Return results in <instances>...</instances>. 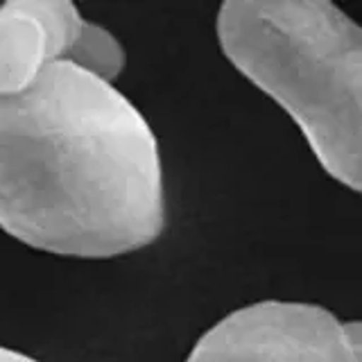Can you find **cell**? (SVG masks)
<instances>
[{"mask_svg": "<svg viewBox=\"0 0 362 362\" xmlns=\"http://www.w3.org/2000/svg\"><path fill=\"white\" fill-rule=\"evenodd\" d=\"M163 224L156 136L118 88L54 62L0 98V229L48 254L113 258Z\"/></svg>", "mask_w": 362, "mask_h": 362, "instance_id": "1", "label": "cell"}, {"mask_svg": "<svg viewBox=\"0 0 362 362\" xmlns=\"http://www.w3.org/2000/svg\"><path fill=\"white\" fill-rule=\"evenodd\" d=\"M218 41L297 122L324 173L362 195V25L333 3L231 0Z\"/></svg>", "mask_w": 362, "mask_h": 362, "instance_id": "2", "label": "cell"}, {"mask_svg": "<svg viewBox=\"0 0 362 362\" xmlns=\"http://www.w3.org/2000/svg\"><path fill=\"white\" fill-rule=\"evenodd\" d=\"M186 362H362V320L303 301H258L209 328Z\"/></svg>", "mask_w": 362, "mask_h": 362, "instance_id": "3", "label": "cell"}, {"mask_svg": "<svg viewBox=\"0 0 362 362\" xmlns=\"http://www.w3.org/2000/svg\"><path fill=\"white\" fill-rule=\"evenodd\" d=\"M82 23L68 0H11L0 7V98L23 93L45 66L64 62Z\"/></svg>", "mask_w": 362, "mask_h": 362, "instance_id": "4", "label": "cell"}, {"mask_svg": "<svg viewBox=\"0 0 362 362\" xmlns=\"http://www.w3.org/2000/svg\"><path fill=\"white\" fill-rule=\"evenodd\" d=\"M64 62L111 84L124 68V50L109 30L84 21Z\"/></svg>", "mask_w": 362, "mask_h": 362, "instance_id": "5", "label": "cell"}, {"mask_svg": "<svg viewBox=\"0 0 362 362\" xmlns=\"http://www.w3.org/2000/svg\"><path fill=\"white\" fill-rule=\"evenodd\" d=\"M0 362H37V360L21 354V351H11L7 346H0Z\"/></svg>", "mask_w": 362, "mask_h": 362, "instance_id": "6", "label": "cell"}]
</instances>
